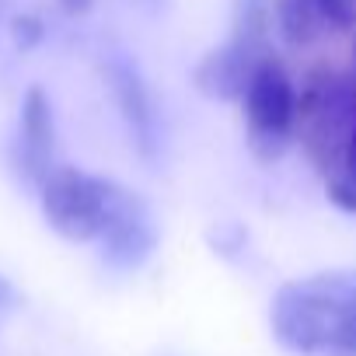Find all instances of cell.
<instances>
[{"instance_id": "obj_8", "label": "cell", "mask_w": 356, "mask_h": 356, "mask_svg": "<svg viewBox=\"0 0 356 356\" xmlns=\"http://www.w3.org/2000/svg\"><path fill=\"white\" fill-rule=\"evenodd\" d=\"M154 245H157V234H154L150 213H147L143 200L133 196L129 207L102 234V259L112 269H136V266L147 262V255L154 252Z\"/></svg>"}, {"instance_id": "obj_4", "label": "cell", "mask_w": 356, "mask_h": 356, "mask_svg": "<svg viewBox=\"0 0 356 356\" xmlns=\"http://www.w3.org/2000/svg\"><path fill=\"white\" fill-rule=\"evenodd\" d=\"M269 22H273L269 0H238L234 4L227 42L210 49L193 74L196 88L207 98H213V102L245 98L255 70L273 56L269 53Z\"/></svg>"}, {"instance_id": "obj_3", "label": "cell", "mask_w": 356, "mask_h": 356, "mask_svg": "<svg viewBox=\"0 0 356 356\" xmlns=\"http://www.w3.org/2000/svg\"><path fill=\"white\" fill-rule=\"evenodd\" d=\"M39 189H42V213L49 227L67 241H102L108 224L136 196L119 182H112V178L88 175L67 164H60Z\"/></svg>"}, {"instance_id": "obj_1", "label": "cell", "mask_w": 356, "mask_h": 356, "mask_svg": "<svg viewBox=\"0 0 356 356\" xmlns=\"http://www.w3.org/2000/svg\"><path fill=\"white\" fill-rule=\"evenodd\" d=\"M269 325L300 356H356V269H328L276 290Z\"/></svg>"}, {"instance_id": "obj_13", "label": "cell", "mask_w": 356, "mask_h": 356, "mask_svg": "<svg viewBox=\"0 0 356 356\" xmlns=\"http://www.w3.org/2000/svg\"><path fill=\"white\" fill-rule=\"evenodd\" d=\"M91 4H95V0H60V8H63L67 15H88Z\"/></svg>"}, {"instance_id": "obj_10", "label": "cell", "mask_w": 356, "mask_h": 356, "mask_svg": "<svg viewBox=\"0 0 356 356\" xmlns=\"http://www.w3.org/2000/svg\"><path fill=\"white\" fill-rule=\"evenodd\" d=\"M42 35H46V25H42V18H35V15H15L11 18V39H15V46L25 53V49H35L39 42H42Z\"/></svg>"}, {"instance_id": "obj_15", "label": "cell", "mask_w": 356, "mask_h": 356, "mask_svg": "<svg viewBox=\"0 0 356 356\" xmlns=\"http://www.w3.org/2000/svg\"><path fill=\"white\" fill-rule=\"evenodd\" d=\"M0 18H4V0H0Z\"/></svg>"}, {"instance_id": "obj_16", "label": "cell", "mask_w": 356, "mask_h": 356, "mask_svg": "<svg viewBox=\"0 0 356 356\" xmlns=\"http://www.w3.org/2000/svg\"><path fill=\"white\" fill-rule=\"evenodd\" d=\"M353 53H356V42H353Z\"/></svg>"}, {"instance_id": "obj_11", "label": "cell", "mask_w": 356, "mask_h": 356, "mask_svg": "<svg viewBox=\"0 0 356 356\" xmlns=\"http://www.w3.org/2000/svg\"><path fill=\"white\" fill-rule=\"evenodd\" d=\"M325 193H328V200H332L339 210H346V213L356 217V186L349 182V178H328Z\"/></svg>"}, {"instance_id": "obj_5", "label": "cell", "mask_w": 356, "mask_h": 356, "mask_svg": "<svg viewBox=\"0 0 356 356\" xmlns=\"http://www.w3.org/2000/svg\"><path fill=\"white\" fill-rule=\"evenodd\" d=\"M241 102L252 157L259 164H276L297 136V88L276 56L255 70Z\"/></svg>"}, {"instance_id": "obj_6", "label": "cell", "mask_w": 356, "mask_h": 356, "mask_svg": "<svg viewBox=\"0 0 356 356\" xmlns=\"http://www.w3.org/2000/svg\"><path fill=\"white\" fill-rule=\"evenodd\" d=\"M105 77H108L112 98L119 105V115L129 129V140H133L136 154L154 164L161 157V129H157V108H154L150 88L143 84L140 70L122 63V60H112L105 67Z\"/></svg>"}, {"instance_id": "obj_2", "label": "cell", "mask_w": 356, "mask_h": 356, "mask_svg": "<svg viewBox=\"0 0 356 356\" xmlns=\"http://www.w3.org/2000/svg\"><path fill=\"white\" fill-rule=\"evenodd\" d=\"M297 136L307 157L339 178L356 136V81L335 70H314L297 91Z\"/></svg>"}, {"instance_id": "obj_14", "label": "cell", "mask_w": 356, "mask_h": 356, "mask_svg": "<svg viewBox=\"0 0 356 356\" xmlns=\"http://www.w3.org/2000/svg\"><path fill=\"white\" fill-rule=\"evenodd\" d=\"M8 300H11V283H8L4 276H0V307H4Z\"/></svg>"}, {"instance_id": "obj_7", "label": "cell", "mask_w": 356, "mask_h": 356, "mask_svg": "<svg viewBox=\"0 0 356 356\" xmlns=\"http://www.w3.org/2000/svg\"><path fill=\"white\" fill-rule=\"evenodd\" d=\"M18 168L32 182L46 178L60 168L56 164V119H53V102L49 95L35 84L25 91L22 102V133H18Z\"/></svg>"}, {"instance_id": "obj_9", "label": "cell", "mask_w": 356, "mask_h": 356, "mask_svg": "<svg viewBox=\"0 0 356 356\" xmlns=\"http://www.w3.org/2000/svg\"><path fill=\"white\" fill-rule=\"evenodd\" d=\"M280 29L290 42L304 46L325 32V22L314 8V0H283L280 4Z\"/></svg>"}, {"instance_id": "obj_12", "label": "cell", "mask_w": 356, "mask_h": 356, "mask_svg": "<svg viewBox=\"0 0 356 356\" xmlns=\"http://www.w3.org/2000/svg\"><path fill=\"white\" fill-rule=\"evenodd\" d=\"M339 178H349V182L356 186V136H353V143L346 150V164H342V175Z\"/></svg>"}]
</instances>
